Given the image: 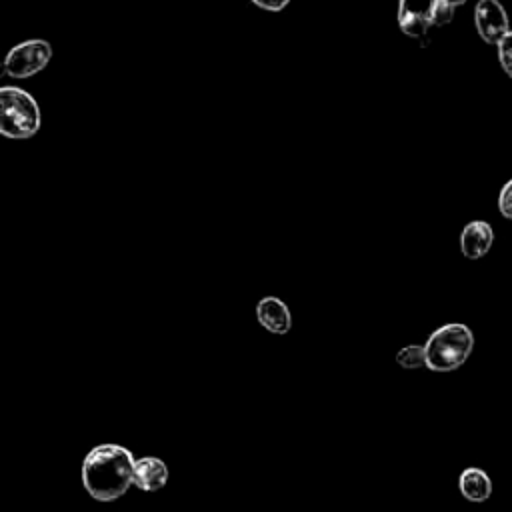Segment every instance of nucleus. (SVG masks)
<instances>
[{
  "mask_svg": "<svg viewBox=\"0 0 512 512\" xmlns=\"http://www.w3.org/2000/svg\"><path fill=\"white\" fill-rule=\"evenodd\" d=\"M250 2L268 12H280L290 4V0H250Z\"/></svg>",
  "mask_w": 512,
  "mask_h": 512,
  "instance_id": "4468645a",
  "label": "nucleus"
},
{
  "mask_svg": "<svg viewBox=\"0 0 512 512\" xmlns=\"http://www.w3.org/2000/svg\"><path fill=\"white\" fill-rule=\"evenodd\" d=\"M454 6L448 0H398V26L404 34L420 38L434 26L452 20Z\"/></svg>",
  "mask_w": 512,
  "mask_h": 512,
  "instance_id": "20e7f679",
  "label": "nucleus"
},
{
  "mask_svg": "<svg viewBox=\"0 0 512 512\" xmlns=\"http://www.w3.org/2000/svg\"><path fill=\"white\" fill-rule=\"evenodd\" d=\"M256 318L258 324L272 334H286L292 326L290 308L276 296H266L256 304Z\"/></svg>",
  "mask_w": 512,
  "mask_h": 512,
  "instance_id": "6e6552de",
  "label": "nucleus"
},
{
  "mask_svg": "<svg viewBox=\"0 0 512 512\" xmlns=\"http://www.w3.org/2000/svg\"><path fill=\"white\" fill-rule=\"evenodd\" d=\"M498 210L504 218L512 220V178L502 186L498 196Z\"/></svg>",
  "mask_w": 512,
  "mask_h": 512,
  "instance_id": "ddd939ff",
  "label": "nucleus"
},
{
  "mask_svg": "<svg viewBox=\"0 0 512 512\" xmlns=\"http://www.w3.org/2000/svg\"><path fill=\"white\" fill-rule=\"evenodd\" d=\"M134 456L120 444H98L82 462V484L100 502H112L132 486Z\"/></svg>",
  "mask_w": 512,
  "mask_h": 512,
  "instance_id": "f257e3e1",
  "label": "nucleus"
},
{
  "mask_svg": "<svg viewBox=\"0 0 512 512\" xmlns=\"http://www.w3.org/2000/svg\"><path fill=\"white\" fill-rule=\"evenodd\" d=\"M448 2H450V4L456 8V6H462L466 0H448Z\"/></svg>",
  "mask_w": 512,
  "mask_h": 512,
  "instance_id": "2eb2a0df",
  "label": "nucleus"
},
{
  "mask_svg": "<svg viewBox=\"0 0 512 512\" xmlns=\"http://www.w3.org/2000/svg\"><path fill=\"white\" fill-rule=\"evenodd\" d=\"M396 362L406 368V370H418V368H426V352L424 346L420 344H408L402 346L396 352Z\"/></svg>",
  "mask_w": 512,
  "mask_h": 512,
  "instance_id": "9b49d317",
  "label": "nucleus"
},
{
  "mask_svg": "<svg viewBox=\"0 0 512 512\" xmlns=\"http://www.w3.org/2000/svg\"><path fill=\"white\" fill-rule=\"evenodd\" d=\"M40 108L32 94L18 86H0V134L24 140L40 130Z\"/></svg>",
  "mask_w": 512,
  "mask_h": 512,
  "instance_id": "7ed1b4c3",
  "label": "nucleus"
},
{
  "mask_svg": "<svg viewBox=\"0 0 512 512\" xmlns=\"http://www.w3.org/2000/svg\"><path fill=\"white\" fill-rule=\"evenodd\" d=\"M168 482V468L166 464L156 456H144L134 458L132 468V484L144 492H156L164 488Z\"/></svg>",
  "mask_w": 512,
  "mask_h": 512,
  "instance_id": "1a4fd4ad",
  "label": "nucleus"
},
{
  "mask_svg": "<svg viewBox=\"0 0 512 512\" xmlns=\"http://www.w3.org/2000/svg\"><path fill=\"white\" fill-rule=\"evenodd\" d=\"M458 488L466 500L484 502L492 494V480L482 468L470 466V468L462 470V474L458 478Z\"/></svg>",
  "mask_w": 512,
  "mask_h": 512,
  "instance_id": "9d476101",
  "label": "nucleus"
},
{
  "mask_svg": "<svg viewBox=\"0 0 512 512\" xmlns=\"http://www.w3.org/2000/svg\"><path fill=\"white\" fill-rule=\"evenodd\" d=\"M476 32L486 44H498L510 30V20L498 0H478L474 8Z\"/></svg>",
  "mask_w": 512,
  "mask_h": 512,
  "instance_id": "423d86ee",
  "label": "nucleus"
},
{
  "mask_svg": "<svg viewBox=\"0 0 512 512\" xmlns=\"http://www.w3.org/2000/svg\"><path fill=\"white\" fill-rule=\"evenodd\" d=\"M472 350L474 334L466 324H444L436 328L424 344L426 368L432 372H452L468 360Z\"/></svg>",
  "mask_w": 512,
  "mask_h": 512,
  "instance_id": "f03ea898",
  "label": "nucleus"
},
{
  "mask_svg": "<svg viewBox=\"0 0 512 512\" xmlns=\"http://www.w3.org/2000/svg\"><path fill=\"white\" fill-rule=\"evenodd\" d=\"M494 244V230L484 220H472L460 234V248L468 260H478L488 254Z\"/></svg>",
  "mask_w": 512,
  "mask_h": 512,
  "instance_id": "0eeeda50",
  "label": "nucleus"
},
{
  "mask_svg": "<svg viewBox=\"0 0 512 512\" xmlns=\"http://www.w3.org/2000/svg\"><path fill=\"white\" fill-rule=\"evenodd\" d=\"M52 58V46L42 38L16 44L4 58V74L10 78H30L44 70Z\"/></svg>",
  "mask_w": 512,
  "mask_h": 512,
  "instance_id": "39448f33",
  "label": "nucleus"
},
{
  "mask_svg": "<svg viewBox=\"0 0 512 512\" xmlns=\"http://www.w3.org/2000/svg\"><path fill=\"white\" fill-rule=\"evenodd\" d=\"M498 48V60L502 70L512 78V30L504 34V38L496 44Z\"/></svg>",
  "mask_w": 512,
  "mask_h": 512,
  "instance_id": "f8f14e48",
  "label": "nucleus"
}]
</instances>
